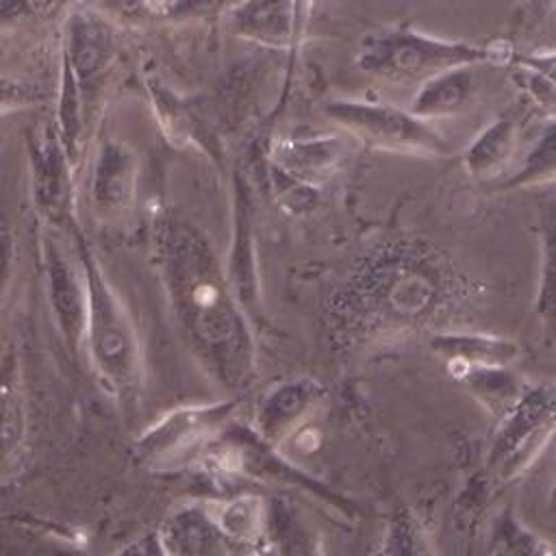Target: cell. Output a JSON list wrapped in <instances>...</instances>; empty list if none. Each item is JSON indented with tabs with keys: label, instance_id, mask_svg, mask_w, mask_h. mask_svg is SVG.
Returning <instances> with one entry per match:
<instances>
[{
	"label": "cell",
	"instance_id": "1",
	"mask_svg": "<svg viewBox=\"0 0 556 556\" xmlns=\"http://www.w3.org/2000/svg\"><path fill=\"white\" fill-rule=\"evenodd\" d=\"M478 291L439 245L400 235L352 261L326 298V317L341 341H371L439 326Z\"/></svg>",
	"mask_w": 556,
	"mask_h": 556
},
{
	"label": "cell",
	"instance_id": "2",
	"mask_svg": "<svg viewBox=\"0 0 556 556\" xmlns=\"http://www.w3.org/2000/svg\"><path fill=\"white\" fill-rule=\"evenodd\" d=\"M154 256L174 317L198 361L226 387L254 371V343L243 306L208 237L182 217L154 224Z\"/></svg>",
	"mask_w": 556,
	"mask_h": 556
},
{
	"label": "cell",
	"instance_id": "3",
	"mask_svg": "<svg viewBox=\"0 0 556 556\" xmlns=\"http://www.w3.org/2000/svg\"><path fill=\"white\" fill-rule=\"evenodd\" d=\"M506 43L478 46L426 35L410 26H382L361 37L354 63L361 72L393 85H421L456 65L508 63Z\"/></svg>",
	"mask_w": 556,
	"mask_h": 556
},
{
	"label": "cell",
	"instance_id": "4",
	"mask_svg": "<svg viewBox=\"0 0 556 556\" xmlns=\"http://www.w3.org/2000/svg\"><path fill=\"white\" fill-rule=\"evenodd\" d=\"M78 239V256L87 280V324L83 348L98 378L111 393H130L141 374V348L132 319L124 302L106 280L98 258L83 237Z\"/></svg>",
	"mask_w": 556,
	"mask_h": 556
},
{
	"label": "cell",
	"instance_id": "5",
	"mask_svg": "<svg viewBox=\"0 0 556 556\" xmlns=\"http://www.w3.org/2000/svg\"><path fill=\"white\" fill-rule=\"evenodd\" d=\"M324 115L376 150L413 156H445L452 152L450 141L428 119L393 104L339 98L324 106Z\"/></svg>",
	"mask_w": 556,
	"mask_h": 556
},
{
	"label": "cell",
	"instance_id": "6",
	"mask_svg": "<svg viewBox=\"0 0 556 556\" xmlns=\"http://www.w3.org/2000/svg\"><path fill=\"white\" fill-rule=\"evenodd\" d=\"M117 56L113 24L91 7L70 13L63 33L61 78L78 93L93 119Z\"/></svg>",
	"mask_w": 556,
	"mask_h": 556
},
{
	"label": "cell",
	"instance_id": "7",
	"mask_svg": "<svg viewBox=\"0 0 556 556\" xmlns=\"http://www.w3.org/2000/svg\"><path fill=\"white\" fill-rule=\"evenodd\" d=\"M26 159L33 204L50 230H70L74 222V163L54 119H39L26 132Z\"/></svg>",
	"mask_w": 556,
	"mask_h": 556
},
{
	"label": "cell",
	"instance_id": "8",
	"mask_svg": "<svg viewBox=\"0 0 556 556\" xmlns=\"http://www.w3.org/2000/svg\"><path fill=\"white\" fill-rule=\"evenodd\" d=\"M46 298L65 345L78 354L85 343L87 324V280L76 252H70L59 230H46L41 241Z\"/></svg>",
	"mask_w": 556,
	"mask_h": 556
},
{
	"label": "cell",
	"instance_id": "9",
	"mask_svg": "<svg viewBox=\"0 0 556 556\" xmlns=\"http://www.w3.org/2000/svg\"><path fill=\"white\" fill-rule=\"evenodd\" d=\"M139 191V156L122 139L104 137L89 165V204L96 219L115 224L135 206Z\"/></svg>",
	"mask_w": 556,
	"mask_h": 556
},
{
	"label": "cell",
	"instance_id": "10",
	"mask_svg": "<svg viewBox=\"0 0 556 556\" xmlns=\"http://www.w3.org/2000/svg\"><path fill=\"white\" fill-rule=\"evenodd\" d=\"M343 156L345 143L339 135L280 139L269 148V165L315 189L334 174L343 163Z\"/></svg>",
	"mask_w": 556,
	"mask_h": 556
},
{
	"label": "cell",
	"instance_id": "11",
	"mask_svg": "<svg viewBox=\"0 0 556 556\" xmlns=\"http://www.w3.org/2000/svg\"><path fill=\"white\" fill-rule=\"evenodd\" d=\"M224 20L235 37L269 50H287V54H291V0H232Z\"/></svg>",
	"mask_w": 556,
	"mask_h": 556
},
{
	"label": "cell",
	"instance_id": "12",
	"mask_svg": "<svg viewBox=\"0 0 556 556\" xmlns=\"http://www.w3.org/2000/svg\"><path fill=\"white\" fill-rule=\"evenodd\" d=\"M478 67L480 65H456L421 83L408 111L428 122L460 113L478 91Z\"/></svg>",
	"mask_w": 556,
	"mask_h": 556
},
{
	"label": "cell",
	"instance_id": "13",
	"mask_svg": "<svg viewBox=\"0 0 556 556\" xmlns=\"http://www.w3.org/2000/svg\"><path fill=\"white\" fill-rule=\"evenodd\" d=\"M235 243L230 252V263L224 267L228 282L245 308L258 306V280L254 265V245H252V204L245 180L237 176V206H235Z\"/></svg>",
	"mask_w": 556,
	"mask_h": 556
},
{
	"label": "cell",
	"instance_id": "14",
	"mask_svg": "<svg viewBox=\"0 0 556 556\" xmlns=\"http://www.w3.org/2000/svg\"><path fill=\"white\" fill-rule=\"evenodd\" d=\"M430 345L452 365H463L465 371L482 367H504L519 354L517 343L476 332H437Z\"/></svg>",
	"mask_w": 556,
	"mask_h": 556
},
{
	"label": "cell",
	"instance_id": "15",
	"mask_svg": "<svg viewBox=\"0 0 556 556\" xmlns=\"http://www.w3.org/2000/svg\"><path fill=\"white\" fill-rule=\"evenodd\" d=\"M517 122L510 115H500L489 122L467 146L463 165L476 180H493L515 154L517 146Z\"/></svg>",
	"mask_w": 556,
	"mask_h": 556
},
{
	"label": "cell",
	"instance_id": "16",
	"mask_svg": "<svg viewBox=\"0 0 556 556\" xmlns=\"http://www.w3.org/2000/svg\"><path fill=\"white\" fill-rule=\"evenodd\" d=\"M508 67L521 96L539 113L556 115V46L513 54Z\"/></svg>",
	"mask_w": 556,
	"mask_h": 556
},
{
	"label": "cell",
	"instance_id": "17",
	"mask_svg": "<svg viewBox=\"0 0 556 556\" xmlns=\"http://www.w3.org/2000/svg\"><path fill=\"white\" fill-rule=\"evenodd\" d=\"M167 556H226L219 532L200 510H180L163 530Z\"/></svg>",
	"mask_w": 556,
	"mask_h": 556
},
{
	"label": "cell",
	"instance_id": "18",
	"mask_svg": "<svg viewBox=\"0 0 556 556\" xmlns=\"http://www.w3.org/2000/svg\"><path fill=\"white\" fill-rule=\"evenodd\" d=\"M26 441V406L13 365L0 369V469H9Z\"/></svg>",
	"mask_w": 556,
	"mask_h": 556
},
{
	"label": "cell",
	"instance_id": "19",
	"mask_svg": "<svg viewBox=\"0 0 556 556\" xmlns=\"http://www.w3.org/2000/svg\"><path fill=\"white\" fill-rule=\"evenodd\" d=\"M536 313L556 330V204L545 202L539 208V287Z\"/></svg>",
	"mask_w": 556,
	"mask_h": 556
},
{
	"label": "cell",
	"instance_id": "20",
	"mask_svg": "<svg viewBox=\"0 0 556 556\" xmlns=\"http://www.w3.org/2000/svg\"><path fill=\"white\" fill-rule=\"evenodd\" d=\"M556 180V115L549 117L547 126L541 130L517 172H513L500 189H528Z\"/></svg>",
	"mask_w": 556,
	"mask_h": 556
},
{
	"label": "cell",
	"instance_id": "21",
	"mask_svg": "<svg viewBox=\"0 0 556 556\" xmlns=\"http://www.w3.org/2000/svg\"><path fill=\"white\" fill-rule=\"evenodd\" d=\"M78 0H0V28L46 22Z\"/></svg>",
	"mask_w": 556,
	"mask_h": 556
},
{
	"label": "cell",
	"instance_id": "22",
	"mask_svg": "<svg viewBox=\"0 0 556 556\" xmlns=\"http://www.w3.org/2000/svg\"><path fill=\"white\" fill-rule=\"evenodd\" d=\"M39 98L41 96L35 87L13 80L9 76H0V113L20 109V106H28V104L37 102Z\"/></svg>",
	"mask_w": 556,
	"mask_h": 556
},
{
	"label": "cell",
	"instance_id": "23",
	"mask_svg": "<svg viewBox=\"0 0 556 556\" xmlns=\"http://www.w3.org/2000/svg\"><path fill=\"white\" fill-rule=\"evenodd\" d=\"M317 0H291V13H293V48L289 54V72H287V83L291 78L293 72V63H295V54L306 37L308 30V22L313 17V9H315Z\"/></svg>",
	"mask_w": 556,
	"mask_h": 556
},
{
	"label": "cell",
	"instance_id": "24",
	"mask_svg": "<svg viewBox=\"0 0 556 556\" xmlns=\"http://www.w3.org/2000/svg\"><path fill=\"white\" fill-rule=\"evenodd\" d=\"M91 9L106 15L117 17H141L150 13L148 0H91Z\"/></svg>",
	"mask_w": 556,
	"mask_h": 556
},
{
	"label": "cell",
	"instance_id": "25",
	"mask_svg": "<svg viewBox=\"0 0 556 556\" xmlns=\"http://www.w3.org/2000/svg\"><path fill=\"white\" fill-rule=\"evenodd\" d=\"M11 263H13V235L9 224L0 219V298L11 276Z\"/></svg>",
	"mask_w": 556,
	"mask_h": 556
},
{
	"label": "cell",
	"instance_id": "26",
	"mask_svg": "<svg viewBox=\"0 0 556 556\" xmlns=\"http://www.w3.org/2000/svg\"><path fill=\"white\" fill-rule=\"evenodd\" d=\"M556 0H521V17H523V24L528 26H534L539 20H543L552 7H554Z\"/></svg>",
	"mask_w": 556,
	"mask_h": 556
},
{
	"label": "cell",
	"instance_id": "27",
	"mask_svg": "<svg viewBox=\"0 0 556 556\" xmlns=\"http://www.w3.org/2000/svg\"><path fill=\"white\" fill-rule=\"evenodd\" d=\"M547 15H549V17H552V20H554V26H556V2H554V7H552V11H549V13H547ZM554 30H556V28H554ZM554 46H556V43H554ZM549 48H552V46H549Z\"/></svg>",
	"mask_w": 556,
	"mask_h": 556
}]
</instances>
